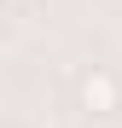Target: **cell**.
I'll return each mask as SVG.
<instances>
[{"instance_id":"6da1fadb","label":"cell","mask_w":122,"mask_h":128,"mask_svg":"<svg viewBox=\"0 0 122 128\" xmlns=\"http://www.w3.org/2000/svg\"><path fill=\"white\" fill-rule=\"evenodd\" d=\"M76 105L87 116H116L122 111V76L111 64H87V70L76 76Z\"/></svg>"},{"instance_id":"7a4b0ae2","label":"cell","mask_w":122,"mask_h":128,"mask_svg":"<svg viewBox=\"0 0 122 128\" xmlns=\"http://www.w3.org/2000/svg\"><path fill=\"white\" fill-rule=\"evenodd\" d=\"M0 6H35V0H0Z\"/></svg>"},{"instance_id":"3957f363","label":"cell","mask_w":122,"mask_h":128,"mask_svg":"<svg viewBox=\"0 0 122 128\" xmlns=\"http://www.w3.org/2000/svg\"><path fill=\"white\" fill-rule=\"evenodd\" d=\"M0 35H6V6H0Z\"/></svg>"}]
</instances>
